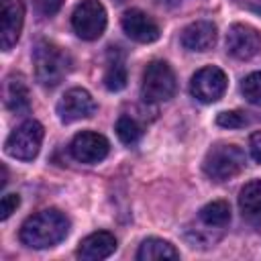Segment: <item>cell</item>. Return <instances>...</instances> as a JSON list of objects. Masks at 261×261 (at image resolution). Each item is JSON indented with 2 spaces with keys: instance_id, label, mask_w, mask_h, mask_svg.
<instances>
[{
  "instance_id": "obj_1",
  "label": "cell",
  "mask_w": 261,
  "mask_h": 261,
  "mask_svg": "<svg viewBox=\"0 0 261 261\" xmlns=\"http://www.w3.org/2000/svg\"><path fill=\"white\" fill-rule=\"evenodd\" d=\"M69 232L67 216L57 208L41 210L29 216L20 226V241L31 249H49L61 243Z\"/></svg>"
},
{
  "instance_id": "obj_2",
  "label": "cell",
  "mask_w": 261,
  "mask_h": 261,
  "mask_svg": "<svg viewBox=\"0 0 261 261\" xmlns=\"http://www.w3.org/2000/svg\"><path fill=\"white\" fill-rule=\"evenodd\" d=\"M33 65L37 82L45 88H53L69 73L71 57L63 47L51 41H39L33 49Z\"/></svg>"
},
{
  "instance_id": "obj_3",
  "label": "cell",
  "mask_w": 261,
  "mask_h": 261,
  "mask_svg": "<svg viewBox=\"0 0 261 261\" xmlns=\"http://www.w3.org/2000/svg\"><path fill=\"white\" fill-rule=\"evenodd\" d=\"M245 167V153L241 147L230 143H218L208 149L202 169L204 173L214 181H226L239 175Z\"/></svg>"
},
{
  "instance_id": "obj_4",
  "label": "cell",
  "mask_w": 261,
  "mask_h": 261,
  "mask_svg": "<svg viewBox=\"0 0 261 261\" xmlns=\"http://www.w3.org/2000/svg\"><path fill=\"white\" fill-rule=\"evenodd\" d=\"M177 90L175 73L165 61H151L145 71H143V82H141V96L145 102H167L173 98Z\"/></svg>"
},
{
  "instance_id": "obj_5",
  "label": "cell",
  "mask_w": 261,
  "mask_h": 261,
  "mask_svg": "<svg viewBox=\"0 0 261 261\" xmlns=\"http://www.w3.org/2000/svg\"><path fill=\"white\" fill-rule=\"evenodd\" d=\"M43 126L37 120H24L6 139V153L20 161H33L43 143Z\"/></svg>"
},
{
  "instance_id": "obj_6",
  "label": "cell",
  "mask_w": 261,
  "mask_h": 261,
  "mask_svg": "<svg viewBox=\"0 0 261 261\" xmlns=\"http://www.w3.org/2000/svg\"><path fill=\"white\" fill-rule=\"evenodd\" d=\"M71 27L75 35L84 41H94L102 37L106 29V10L98 0H82L73 14H71Z\"/></svg>"
},
{
  "instance_id": "obj_7",
  "label": "cell",
  "mask_w": 261,
  "mask_h": 261,
  "mask_svg": "<svg viewBox=\"0 0 261 261\" xmlns=\"http://www.w3.org/2000/svg\"><path fill=\"white\" fill-rule=\"evenodd\" d=\"M226 84H228L226 73L216 65H208V67L198 69L192 75L190 92L196 100L204 104H212L222 98V94L226 92Z\"/></svg>"
},
{
  "instance_id": "obj_8",
  "label": "cell",
  "mask_w": 261,
  "mask_h": 261,
  "mask_svg": "<svg viewBox=\"0 0 261 261\" xmlns=\"http://www.w3.org/2000/svg\"><path fill=\"white\" fill-rule=\"evenodd\" d=\"M226 51L237 59H251L261 51V33L243 22H234L226 33Z\"/></svg>"
},
{
  "instance_id": "obj_9",
  "label": "cell",
  "mask_w": 261,
  "mask_h": 261,
  "mask_svg": "<svg viewBox=\"0 0 261 261\" xmlns=\"http://www.w3.org/2000/svg\"><path fill=\"white\" fill-rule=\"evenodd\" d=\"M69 151H71V157L75 161L92 165V163L102 161L108 155L110 145H108V139L104 135L94 133V130H82L71 139Z\"/></svg>"
},
{
  "instance_id": "obj_10",
  "label": "cell",
  "mask_w": 261,
  "mask_h": 261,
  "mask_svg": "<svg viewBox=\"0 0 261 261\" xmlns=\"http://www.w3.org/2000/svg\"><path fill=\"white\" fill-rule=\"evenodd\" d=\"M96 112V102L92 94L84 88L67 90L57 102V114L61 122H75L82 118H90Z\"/></svg>"
},
{
  "instance_id": "obj_11",
  "label": "cell",
  "mask_w": 261,
  "mask_h": 261,
  "mask_svg": "<svg viewBox=\"0 0 261 261\" xmlns=\"http://www.w3.org/2000/svg\"><path fill=\"white\" fill-rule=\"evenodd\" d=\"M24 22V4L22 0H2L0 8V45L4 51L12 49L20 37Z\"/></svg>"
},
{
  "instance_id": "obj_12",
  "label": "cell",
  "mask_w": 261,
  "mask_h": 261,
  "mask_svg": "<svg viewBox=\"0 0 261 261\" xmlns=\"http://www.w3.org/2000/svg\"><path fill=\"white\" fill-rule=\"evenodd\" d=\"M120 24H122V31L137 43H153L161 35L159 24L153 20V16H149L139 8L126 10L120 18Z\"/></svg>"
},
{
  "instance_id": "obj_13",
  "label": "cell",
  "mask_w": 261,
  "mask_h": 261,
  "mask_svg": "<svg viewBox=\"0 0 261 261\" xmlns=\"http://www.w3.org/2000/svg\"><path fill=\"white\" fill-rule=\"evenodd\" d=\"M216 43V27L208 20H196L181 31V45L188 51L204 53Z\"/></svg>"
},
{
  "instance_id": "obj_14",
  "label": "cell",
  "mask_w": 261,
  "mask_h": 261,
  "mask_svg": "<svg viewBox=\"0 0 261 261\" xmlns=\"http://www.w3.org/2000/svg\"><path fill=\"white\" fill-rule=\"evenodd\" d=\"M116 249V239L114 234L106 232V230H98L88 234L86 239H82L80 247H77V257L84 261H100L106 259L114 253Z\"/></svg>"
},
{
  "instance_id": "obj_15",
  "label": "cell",
  "mask_w": 261,
  "mask_h": 261,
  "mask_svg": "<svg viewBox=\"0 0 261 261\" xmlns=\"http://www.w3.org/2000/svg\"><path fill=\"white\" fill-rule=\"evenodd\" d=\"M137 259L139 261H159V259H179V251L163 239L157 237H149L141 243L139 251H137Z\"/></svg>"
},
{
  "instance_id": "obj_16",
  "label": "cell",
  "mask_w": 261,
  "mask_h": 261,
  "mask_svg": "<svg viewBox=\"0 0 261 261\" xmlns=\"http://www.w3.org/2000/svg\"><path fill=\"white\" fill-rule=\"evenodd\" d=\"M6 108L16 112V114H24L31 108V98H29V88L22 82V77L10 75L6 82Z\"/></svg>"
},
{
  "instance_id": "obj_17",
  "label": "cell",
  "mask_w": 261,
  "mask_h": 261,
  "mask_svg": "<svg viewBox=\"0 0 261 261\" xmlns=\"http://www.w3.org/2000/svg\"><path fill=\"white\" fill-rule=\"evenodd\" d=\"M198 220H200L204 226L212 228V230H222V228L230 222V206H228L224 200L208 202L206 206L200 208Z\"/></svg>"
},
{
  "instance_id": "obj_18",
  "label": "cell",
  "mask_w": 261,
  "mask_h": 261,
  "mask_svg": "<svg viewBox=\"0 0 261 261\" xmlns=\"http://www.w3.org/2000/svg\"><path fill=\"white\" fill-rule=\"evenodd\" d=\"M124 86H126V67L122 55L116 51V47H110L108 65L104 71V88L110 92H120Z\"/></svg>"
},
{
  "instance_id": "obj_19",
  "label": "cell",
  "mask_w": 261,
  "mask_h": 261,
  "mask_svg": "<svg viewBox=\"0 0 261 261\" xmlns=\"http://www.w3.org/2000/svg\"><path fill=\"white\" fill-rule=\"evenodd\" d=\"M239 208L243 216H249V218L261 216V179H253L241 188Z\"/></svg>"
},
{
  "instance_id": "obj_20",
  "label": "cell",
  "mask_w": 261,
  "mask_h": 261,
  "mask_svg": "<svg viewBox=\"0 0 261 261\" xmlns=\"http://www.w3.org/2000/svg\"><path fill=\"white\" fill-rule=\"evenodd\" d=\"M116 135H118V139H120L124 145L133 147V145H137V143L141 141V137H143V126L139 124L137 118H133V116H128V114H122V116L116 120Z\"/></svg>"
},
{
  "instance_id": "obj_21",
  "label": "cell",
  "mask_w": 261,
  "mask_h": 261,
  "mask_svg": "<svg viewBox=\"0 0 261 261\" xmlns=\"http://www.w3.org/2000/svg\"><path fill=\"white\" fill-rule=\"evenodd\" d=\"M241 92H243L247 102H251L255 106H261V71L249 73L241 82Z\"/></svg>"
},
{
  "instance_id": "obj_22",
  "label": "cell",
  "mask_w": 261,
  "mask_h": 261,
  "mask_svg": "<svg viewBox=\"0 0 261 261\" xmlns=\"http://www.w3.org/2000/svg\"><path fill=\"white\" fill-rule=\"evenodd\" d=\"M216 122L224 128H243V126L249 124V118L241 110H224L216 116Z\"/></svg>"
},
{
  "instance_id": "obj_23",
  "label": "cell",
  "mask_w": 261,
  "mask_h": 261,
  "mask_svg": "<svg viewBox=\"0 0 261 261\" xmlns=\"http://www.w3.org/2000/svg\"><path fill=\"white\" fill-rule=\"evenodd\" d=\"M18 204H20V196L18 194H4L2 202H0V218L6 220L12 212H16Z\"/></svg>"
},
{
  "instance_id": "obj_24",
  "label": "cell",
  "mask_w": 261,
  "mask_h": 261,
  "mask_svg": "<svg viewBox=\"0 0 261 261\" xmlns=\"http://www.w3.org/2000/svg\"><path fill=\"white\" fill-rule=\"evenodd\" d=\"M61 4L63 0H33V6L41 16H53L61 8Z\"/></svg>"
},
{
  "instance_id": "obj_25",
  "label": "cell",
  "mask_w": 261,
  "mask_h": 261,
  "mask_svg": "<svg viewBox=\"0 0 261 261\" xmlns=\"http://www.w3.org/2000/svg\"><path fill=\"white\" fill-rule=\"evenodd\" d=\"M249 151H251V157L257 163H261V130L251 135V139H249Z\"/></svg>"
},
{
  "instance_id": "obj_26",
  "label": "cell",
  "mask_w": 261,
  "mask_h": 261,
  "mask_svg": "<svg viewBox=\"0 0 261 261\" xmlns=\"http://www.w3.org/2000/svg\"><path fill=\"white\" fill-rule=\"evenodd\" d=\"M241 8H245V10H249V12H255V14H259L261 16V0H234Z\"/></svg>"
}]
</instances>
